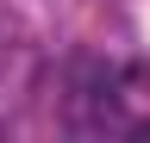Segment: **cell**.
Segmentation results:
<instances>
[{
    "label": "cell",
    "instance_id": "1",
    "mask_svg": "<svg viewBox=\"0 0 150 143\" xmlns=\"http://www.w3.org/2000/svg\"><path fill=\"white\" fill-rule=\"evenodd\" d=\"M131 137H150V118H144V124H138V131H131Z\"/></svg>",
    "mask_w": 150,
    "mask_h": 143
}]
</instances>
